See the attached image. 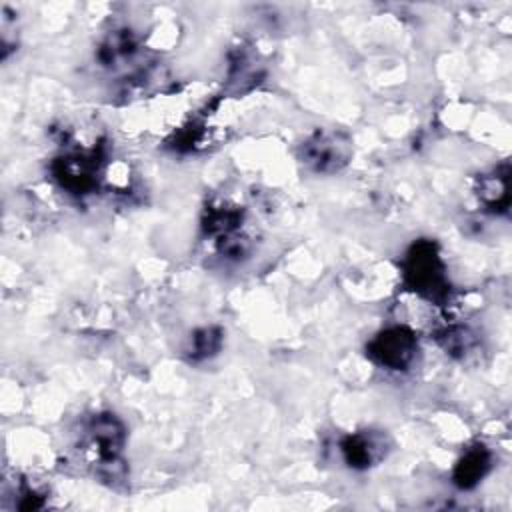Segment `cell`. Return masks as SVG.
Here are the masks:
<instances>
[{"mask_svg":"<svg viewBox=\"0 0 512 512\" xmlns=\"http://www.w3.org/2000/svg\"><path fill=\"white\" fill-rule=\"evenodd\" d=\"M302 158L316 172H336L350 158V140L336 130H318L302 146Z\"/></svg>","mask_w":512,"mask_h":512,"instance_id":"4","label":"cell"},{"mask_svg":"<svg viewBox=\"0 0 512 512\" xmlns=\"http://www.w3.org/2000/svg\"><path fill=\"white\" fill-rule=\"evenodd\" d=\"M124 438V426L114 414H98L86 426L84 452L94 464H116L124 446Z\"/></svg>","mask_w":512,"mask_h":512,"instance_id":"3","label":"cell"},{"mask_svg":"<svg viewBox=\"0 0 512 512\" xmlns=\"http://www.w3.org/2000/svg\"><path fill=\"white\" fill-rule=\"evenodd\" d=\"M54 176L62 188L74 194H86L96 186V156L86 152H74L54 162Z\"/></svg>","mask_w":512,"mask_h":512,"instance_id":"5","label":"cell"},{"mask_svg":"<svg viewBox=\"0 0 512 512\" xmlns=\"http://www.w3.org/2000/svg\"><path fill=\"white\" fill-rule=\"evenodd\" d=\"M442 348L454 356H464L470 352L472 344H474V338H472V332L466 330V328H446L444 332H440L438 336Z\"/></svg>","mask_w":512,"mask_h":512,"instance_id":"10","label":"cell"},{"mask_svg":"<svg viewBox=\"0 0 512 512\" xmlns=\"http://www.w3.org/2000/svg\"><path fill=\"white\" fill-rule=\"evenodd\" d=\"M340 450L350 468L366 470L386 456L388 444L380 432H356L342 440Z\"/></svg>","mask_w":512,"mask_h":512,"instance_id":"6","label":"cell"},{"mask_svg":"<svg viewBox=\"0 0 512 512\" xmlns=\"http://www.w3.org/2000/svg\"><path fill=\"white\" fill-rule=\"evenodd\" d=\"M478 196L482 198V202L488 208L506 210V206H508V172L486 176L480 184Z\"/></svg>","mask_w":512,"mask_h":512,"instance_id":"8","label":"cell"},{"mask_svg":"<svg viewBox=\"0 0 512 512\" xmlns=\"http://www.w3.org/2000/svg\"><path fill=\"white\" fill-rule=\"evenodd\" d=\"M490 462L492 456L488 452V448H484L482 444H476L472 448H468L462 458L456 462L454 468V482L458 488H474L490 470Z\"/></svg>","mask_w":512,"mask_h":512,"instance_id":"7","label":"cell"},{"mask_svg":"<svg viewBox=\"0 0 512 512\" xmlns=\"http://www.w3.org/2000/svg\"><path fill=\"white\" fill-rule=\"evenodd\" d=\"M404 280L412 292L428 300H440L448 294L446 266L434 242L418 240L412 244L404 258Z\"/></svg>","mask_w":512,"mask_h":512,"instance_id":"1","label":"cell"},{"mask_svg":"<svg viewBox=\"0 0 512 512\" xmlns=\"http://www.w3.org/2000/svg\"><path fill=\"white\" fill-rule=\"evenodd\" d=\"M220 344H222V332L214 326H208V328H200L192 334L188 352H190L192 360H204V358L216 354L220 350Z\"/></svg>","mask_w":512,"mask_h":512,"instance_id":"9","label":"cell"},{"mask_svg":"<svg viewBox=\"0 0 512 512\" xmlns=\"http://www.w3.org/2000/svg\"><path fill=\"white\" fill-rule=\"evenodd\" d=\"M418 352V342L406 326H392L378 332L366 346V354L386 370H406Z\"/></svg>","mask_w":512,"mask_h":512,"instance_id":"2","label":"cell"}]
</instances>
